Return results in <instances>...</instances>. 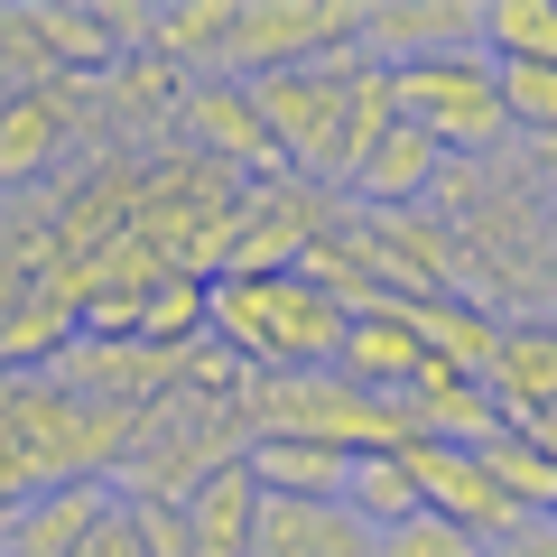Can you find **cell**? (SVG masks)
I'll use <instances>...</instances> for the list:
<instances>
[{
  "label": "cell",
  "mask_w": 557,
  "mask_h": 557,
  "mask_svg": "<svg viewBox=\"0 0 557 557\" xmlns=\"http://www.w3.org/2000/svg\"><path fill=\"white\" fill-rule=\"evenodd\" d=\"M251 102H260V121L278 139V168L325 186V196H344L362 177V159H372L381 131L399 121L391 112V65H372V57H325V65L260 75Z\"/></svg>",
  "instance_id": "cell-1"
},
{
  "label": "cell",
  "mask_w": 557,
  "mask_h": 557,
  "mask_svg": "<svg viewBox=\"0 0 557 557\" xmlns=\"http://www.w3.org/2000/svg\"><path fill=\"white\" fill-rule=\"evenodd\" d=\"M344 325H354V317H344L307 270H223V278H214V344H223L251 381L335 372Z\"/></svg>",
  "instance_id": "cell-2"
},
{
  "label": "cell",
  "mask_w": 557,
  "mask_h": 557,
  "mask_svg": "<svg viewBox=\"0 0 557 557\" xmlns=\"http://www.w3.org/2000/svg\"><path fill=\"white\" fill-rule=\"evenodd\" d=\"M391 112L418 121L446 159H502V149H511L502 65L483 57V47H456V57H428V65H391Z\"/></svg>",
  "instance_id": "cell-3"
},
{
  "label": "cell",
  "mask_w": 557,
  "mask_h": 557,
  "mask_svg": "<svg viewBox=\"0 0 557 557\" xmlns=\"http://www.w3.org/2000/svg\"><path fill=\"white\" fill-rule=\"evenodd\" d=\"M325 57H362V10L354 0H242L233 10V84L288 75V65H325Z\"/></svg>",
  "instance_id": "cell-4"
},
{
  "label": "cell",
  "mask_w": 557,
  "mask_h": 557,
  "mask_svg": "<svg viewBox=\"0 0 557 557\" xmlns=\"http://www.w3.org/2000/svg\"><path fill=\"white\" fill-rule=\"evenodd\" d=\"M335 223H344V205L325 196V186L288 177V168H278V177H251V186H242V214H233V251H223V270H298Z\"/></svg>",
  "instance_id": "cell-5"
},
{
  "label": "cell",
  "mask_w": 557,
  "mask_h": 557,
  "mask_svg": "<svg viewBox=\"0 0 557 557\" xmlns=\"http://www.w3.org/2000/svg\"><path fill=\"white\" fill-rule=\"evenodd\" d=\"M399 465H409L418 502H428V511H446L465 539H483V548H502V539H511L520 520H530V511H520V502L502 493L493 474H483V456H474V446H437V437H418Z\"/></svg>",
  "instance_id": "cell-6"
},
{
  "label": "cell",
  "mask_w": 557,
  "mask_h": 557,
  "mask_svg": "<svg viewBox=\"0 0 557 557\" xmlns=\"http://www.w3.org/2000/svg\"><path fill=\"white\" fill-rule=\"evenodd\" d=\"M177 149L233 168V177H278V139H270V121H260L251 84H233V75L186 84V102H177Z\"/></svg>",
  "instance_id": "cell-7"
},
{
  "label": "cell",
  "mask_w": 557,
  "mask_h": 557,
  "mask_svg": "<svg viewBox=\"0 0 557 557\" xmlns=\"http://www.w3.org/2000/svg\"><path fill=\"white\" fill-rule=\"evenodd\" d=\"M428 372H456V362H437V354H428V335L409 325V307H399V298L362 307V317L344 325L335 381H354V391H372V399H409Z\"/></svg>",
  "instance_id": "cell-8"
},
{
  "label": "cell",
  "mask_w": 557,
  "mask_h": 557,
  "mask_svg": "<svg viewBox=\"0 0 557 557\" xmlns=\"http://www.w3.org/2000/svg\"><path fill=\"white\" fill-rule=\"evenodd\" d=\"M121 511V483H57L0 511V557H84Z\"/></svg>",
  "instance_id": "cell-9"
},
{
  "label": "cell",
  "mask_w": 557,
  "mask_h": 557,
  "mask_svg": "<svg viewBox=\"0 0 557 557\" xmlns=\"http://www.w3.org/2000/svg\"><path fill=\"white\" fill-rule=\"evenodd\" d=\"M474 28H483L474 0H372L362 10V57L372 65H428V57L474 47Z\"/></svg>",
  "instance_id": "cell-10"
},
{
  "label": "cell",
  "mask_w": 557,
  "mask_h": 557,
  "mask_svg": "<svg viewBox=\"0 0 557 557\" xmlns=\"http://www.w3.org/2000/svg\"><path fill=\"white\" fill-rule=\"evenodd\" d=\"M84 102L65 84H28V94H0V186H38L65 159Z\"/></svg>",
  "instance_id": "cell-11"
},
{
  "label": "cell",
  "mask_w": 557,
  "mask_h": 557,
  "mask_svg": "<svg viewBox=\"0 0 557 557\" xmlns=\"http://www.w3.org/2000/svg\"><path fill=\"white\" fill-rule=\"evenodd\" d=\"M437 177H446V149L418 131V121H391L381 149L362 159V177L344 186V196H354L362 214H418V205L437 196Z\"/></svg>",
  "instance_id": "cell-12"
},
{
  "label": "cell",
  "mask_w": 557,
  "mask_h": 557,
  "mask_svg": "<svg viewBox=\"0 0 557 557\" xmlns=\"http://www.w3.org/2000/svg\"><path fill=\"white\" fill-rule=\"evenodd\" d=\"M483 381H493V399H502V418H511V428L548 418V409H557V317H511Z\"/></svg>",
  "instance_id": "cell-13"
},
{
  "label": "cell",
  "mask_w": 557,
  "mask_h": 557,
  "mask_svg": "<svg viewBox=\"0 0 557 557\" xmlns=\"http://www.w3.org/2000/svg\"><path fill=\"white\" fill-rule=\"evenodd\" d=\"M251 557H372V530H362L344 502H270L260 493Z\"/></svg>",
  "instance_id": "cell-14"
},
{
  "label": "cell",
  "mask_w": 557,
  "mask_h": 557,
  "mask_svg": "<svg viewBox=\"0 0 557 557\" xmlns=\"http://www.w3.org/2000/svg\"><path fill=\"white\" fill-rule=\"evenodd\" d=\"M242 465H251V483L270 502H344V474H354V456L317 446V437H251Z\"/></svg>",
  "instance_id": "cell-15"
},
{
  "label": "cell",
  "mask_w": 557,
  "mask_h": 557,
  "mask_svg": "<svg viewBox=\"0 0 557 557\" xmlns=\"http://www.w3.org/2000/svg\"><path fill=\"white\" fill-rule=\"evenodd\" d=\"M186 530H196V557H251V539H260V483H251V465H214V474L186 493Z\"/></svg>",
  "instance_id": "cell-16"
},
{
  "label": "cell",
  "mask_w": 557,
  "mask_h": 557,
  "mask_svg": "<svg viewBox=\"0 0 557 557\" xmlns=\"http://www.w3.org/2000/svg\"><path fill=\"white\" fill-rule=\"evenodd\" d=\"M38 20V38H47V65L57 75H112L121 57H131V38L112 28V10H28Z\"/></svg>",
  "instance_id": "cell-17"
},
{
  "label": "cell",
  "mask_w": 557,
  "mask_h": 557,
  "mask_svg": "<svg viewBox=\"0 0 557 557\" xmlns=\"http://www.w3.org/2000/svg\"><path fill=\"white\" fill-rule=\"evenodd\" d=\"M214 335V278H186L168 270L149 298H139V344H159V354H196Z\"/></svg>",
  "instance_id": "cell-18"
},
{
  "label": "cell",
  "mask_w": 557,
  "mask_h": 557,
  "mask_svg": "<svg viewBox=\"0 0 557 557\" xmlns=\"http://www.w3.org/2000/svg\"><path fill=\"white\" fill-rule=\"evenodd\" d=\"M474 47L493 65H557V0H483Z\"/></svg>",
  "instance_id": "cell-19"
},
{
  "label": "cell",
  "mask_w": 557,
  "mask_h": 557,
  "mask_svg": "<svg viewBox=\"0 0 557 557\" xmlns=\"http://www.w3.org/2000/svg\"><path fill=\"white\" fill-rule=\"evenodd\" d=\"M474 456H483V474H493L530 520H548V511H557V456L530 437V428H502V437H493V446H474Z\"/></svg>",
  "instance_id": "cell-20"
},
{
  "label": "cell",
  "mask_w": 557,
  "mask_h": 557,
  "mask_svg": "<svg viewBox=\"0 0 557 557\" xmlns=\"http://www.w3.org/2000/svg\"><path fill=\"white\" fill-rule=\"evenodd\" d=\"M344 511L381 539V530H399L409 511H428V502H418V483H409L399 456H354V474H344Z\"/></svg>",
  "instance_id": "cell-21"
},
{
  "label": "cell",
  "mask_w": 557,
  "mask_h": 557,
  "mask_svg": "<svg viewBox=\"0 0 557 557\" xmlns=\"http://www.w3.org/2000/svg\"><path fill=\"white\" fill-rule=\"evenodd\" d=\"M502 121L511 139H557V65H502Z\"/></svg>",
  "instance_id": "cell-22"
},
{
  "label": "cell",
  "mask_w": 557,
  "mask_h": 557,
  "mask_svg": "<svg viewBox=\"0 0 557 557\" xmlns=\"http://www.w3.org/2000/svg\"><path fill=\"white\" fill-rule=\"evenodd\" d=\"M372 557H483V539H465L446 511H409L399 530L372 539Z\"/></svg>",
  "instance_id": "cell-23"
},
{
  "label": "cell",
  "mask_w": 557,
  "mask_h": 557,
  "mask_svg": "<svg viewBox=\"0 0 557 557\" xmlns=\"http://www.w3.org/2000/svg\"><path fill=\"white\" fill-rule=\"evenodd\" d=\"M121 520H131L139 557H196V530H186V502H149V493H121Z\"/></svg>",
  "instance_id": "cell-24"
},
{
  "label": "cell",
  "mask_w": 557,
  "mask_h": 557,
  "mask_svg": "<svg viewBox=\"0 0 557 557\" xmlns=\"http://www.w3.org/2000/svg\"><path fill=\"white\" fill-rule=\"evenodd\" d=\"M483 557H557V520H520L502 548H483Z\"/></svg>",
  "instance_id": "cell-25"
},
{
  "label": "cell",
  "mask_w": 557,
  "mask_h": 557,
  "mask_svg": "<svg viewBox=\"0 0 557 557\" xmlns=\"http://www.w3.org/2000/svg\"><path fill=\"white\" fill-rule=\"evenodd\" d=\"M530 437H539V446L557 456V409H548V418H530Z\"/></svg>",
  "instance_id": "cell-26"
},
{
  "label": "cell",
  "mask_w": 557,
  "mask_h": 557,
  "mask_svg": "<svg viewBox=\"0 0 557 557\" xmlns=\"http://www.w3.org/2000/svg\"><path fill=\"white\" fill-rule=\"evenodd\" d=\"M539 205H548V233H557V177H548V186H539Z\"/></svg>",
  "instance_id": "cell-27"
},
{
  "label": "cell",
  "mask_w": 557,
  "mask_h": 557,
  "mask_svg": "<svg viewBox=\"0 0 557 557\" xmlns=\"http://www.w3.org/2000/svg\"><path fill=\"white\" fill-rule=\"evenodd\" d=\"M548 520H557V511H548Z\"/></svg>",
  "instance_id": "cell-28"
}]
</instances>
